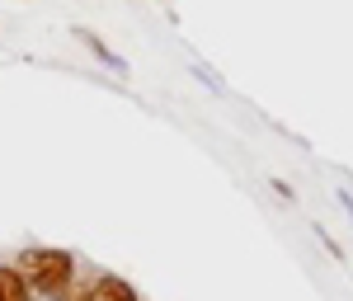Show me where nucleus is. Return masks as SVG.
<instances>
[{"mask_svg":"<svg viewBox=\"0 0 353 301\" xmlns=\"http://www.w3.org/2000/svg\"><path fill=\"white\" fill-rule=\"evenodd\" d=\"M10 269L24 278L28 292L61 301L66 292H71V273H76V259H71L66 249H24V254H19V264H10Z\"/></svg>","mask_w":353,"mask_h":301,"instance_id":"nucleus-1","label":"nucleus"},{"mask_svg":"<svg viewBox=\"0 0 353 301\" xmlns=\"http://www.w3.org/2000/svg\"><path fill=\"white\" fill-rule=\"evenodd\" d=\"M90 301H137V292L123 278H99V282H90Z\"/></svg>","mask_w":353,"mask_h":301,"instance_id":"nucleus-2","label":"nucleus"},{"mask_svg":"<svg viewBox=\"0 0 353 301\" xmlns=\"http://www.w3.org/2000/svg\"><path fill=\"white\" fill-rule=\"evenodd\" d=\"M0 301H28V287H24V278L14 273L10 264H0Z\"/></svg>","mask_w":353,"mask_h":301,"instance_id":"nucleus-3","label":"nucleus"},{"mask_svg":"<svg viewBox=\"0 0 353 301\" xmlns=\"http://www.w3.org/2000/svg\"><path fill=\"white\" fill-rule=\"evenodd\" d=\"M71 301H90V287H81V292H76V297H71Z\"/></svg>","mask_w":353,"mask_h":301,"instance_id":"nucleus-4","label":"nucleus"}]
</instances>
